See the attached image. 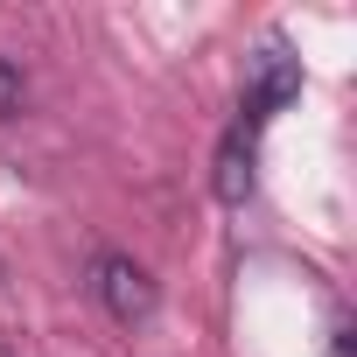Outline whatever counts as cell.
Here are the masks:
<instances>
[{
	"label": "cell",
	"mask_w": 357,
	"mask_h": 357,
	"mask_svg": "<svg viewBox=\"0 0 357 357\" xmlns=\"http://www.w3.org/2000/svg\"><path fill=\"white\" fill-rule=\"evenodd\" d=\"M84 287H91V301H98L119 329H140V322L154 315V301H161L154 273H147L133 252H98V259L84 266Z\"/></svg>",
	"instance_id": "cell-1"
},
{
	"label": "cell",
	"mask_w": 357,
	"mask_h": 357,
	"mask_svg": "<svg viewBox=\"0 0 357 357\" xmlns=\"http://www.w3.org/2000/svg\"><path fill=\"white\" fill-rule=\"evenodd\" d=\"M294 91H301V63L287 50H259L252 56V77H245V126H266Z\"/></svg>",
	"instance_id": "cell-2"
},
{
	"label": "cell",
	"mask_w": 357,
	"mask_h": 357,
	"mask_svg": "<svg viewBox=\"0 0 357 357\" xmlns=\"http://www.w3.org/2000/svg\"><path fill=\"white\" fill-rule=\"evenodd\" d=\"M252 133H259V126L238 119V126L225 133V147H218V197H225V204H245V197H252Z\"/></svg>",
	"instance_id": "cell-3"
},
{
	"label": "cell",
	"mask_w": 357,
	"mask_h": 357,
	"mask_svg": "<svg viewBox=\"0 0 357 357\" xmlns=\"http://www.w3.org/2000/svg\"><path fill=\"white\" fill-rule=\"evenodd\" d=\"M22 105H29V77H22V63L0 50V119H22Z\"/></svg>",
	"instance_id": "cell-4"
},
{
	"label": "cell",
	"mask_w": 357,
	"mask_h": 357,
	"mask_svg": "<svg viewBox=\"0 0 357 357\" xmlns=\"http://www.w3.org/2000/svg\"><path fill=\"white\" fill-rule=\"evenodd\" d=\"M0 357H15V350H8V343H0Z\"/></svg>",
	"instance_id": "cell-5"
},
{
	"label": "cell",
	"mask_w": 357,
	"mask_h": 357,
	"mask_svg": "<svg viewBox=\"0 0 357 357\" xmlns=\"http://www.w3.org/2000/svg\"><path fill=\"white\" fill-rule=\"evenodd\" d=\"M0 280H8V266H0Z\"/></svg>",
	"instance_id": "cell-6"
}]
</instances>
